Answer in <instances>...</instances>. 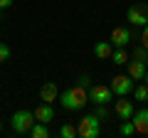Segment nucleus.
Segmentation results:
<instances>
[{"label":"nucleus","instance_id":"412c9836","mask_svg":"<svg viewBox=\"0 0 148 138\" xmlns=\"http://www.w3.org/2000/svg\"><path fill=\"white\" fill-rule=\"evenodd\" d=\"M141 44H143V47L148 49V25L143 27V32H141Z\"/></svg>","mask_w":148,"mask_h":138},{"label":"nucleus","instance_id":"6ab92c4d","mask_svg":"<svg viewBox=\"0 0 148 138\" xmlns=\"http://www.w3.org/2000/svg\"><path fill=\"white\" fill-rule=\"evenodd\" d=\"M133 59H138V62H146V64H148V49L143 47V44H141V47H136V49H133Z\"/></svg>","mask_w":148,"mask_h":138},{"label":"nucleus","instance_id":"5701e85b","mask_svg":"<svg viewBox=\"0 0 148 138\" xmlns=\"http://www.w3.org/2000/svg\"><path fill=\"white\" fill-rule=\"evenodd\" d=\"M12 3H15V0H0V10H8Z\"/></svg>","mask_w":148,"mask_h":138},{"label":"nucleus","instance_id":"4468645a","mask_svg":"<svg viewBox=\"0 0 148 138\" xmlns=\"http://www.w3.org/2000/svg\"><path fill=\"white\" fill-rule=\"evenodd\" d=\"M27 136H32V138H49V128H47V123L35 121V126L30 128V133H27Z\"/></svg>","mask_w":148,"mask_h":138},{"label":"nucleus","instance_id":"dca6fc26","mask_svg":"<svg viewBox=\"0 0 148 138\" xmlns=\"http://www.w3.org/2000/svg\"><path fill=\"white\" fill-rule=\"evenodd\" d=\"M133 101H148V84H138L133 86Z\"/></svg>","mask_w":148,"mask_h":138},{"label":"nucleus","instance_id":"423d86ee","mask_svg":"<svg viewBox=\"0 0 148 138\" xmlns=\"http://www.w3.org/2000/svg\"><path fill=\"white\" fill-rule=\"evenodd\" d=\"M89 101H94V104H111L114 101V91H111L109 84H94L89 89Z\"/></svg>","mask_w":148,"mask_h":138},{"label":"nucleus","instance_id":"0eeeda50","mask_svg":"<svg viewBox=\"0 0 148 138\" xmlns=\"http://www.w3.org/2000/svg\"><path fill=\"white\" fill-rule=\"evenodd\" d=\"M133 40V32L128 30V27H114V32H111L109 42L114 44V47H128Z\"/></svg>","mask_w":148,"mask_h":138},{"label":"nucleus","instance_id":"f3484780","mask_svg":"<svg viewBox=\"0 0 148 138\" xmlns=\"http://www.w3.org/2000/svg\"><path fill=\"white\" fill-rule=\"evenodd\" d=\"M59 136H62V138H74V136H79V133H77V126H72V123H62V126H59Z\"/></svg>","mask_w":148,"mask_h":138},{"label":"nucleus","instance_id":"39448f33","mask_svg":"<svg viewBox=\"0 0 148 138\" xmlns=\"http://www.w3.org/2000/svg\"><path fill=\"white\" fill-rule=\"evenodd\" d=\"M109 86H111V91H114L116 96H128L133 91V79L128 74H116L114 79H111Z\"/></svg>","mask_w":148,"mask_h":138},{"label":"nucleus","instance_id":"20e7f679","mask_svg":"<svg viewBox=\"0 0 148 138\" xmlns=\"http://www.w3.org/2000/svg\"><path fill=\"white\" fill-rule=\"evenodd\" d=\"M126 17H128V22H133L136 27H146L148 25V5H146V3H136V5H131L128 12H126Z\"/></svg>","mask_w":148,"mask_h":138},{"label":"nucleus","instance_id":"393cba45","mask_svg":"<svg viewBox=\"0 0 148 138\" xmlns=\"http://www.w3.org/2000/svg\"><path fill=\"white\" fill-rule=\"evenodd\" d=\"M0 131H3V121H0Z\"/></svg>","mask_w":148,"mask_h":138},{"label":"nucleus","instance_id":"a211bd4d","mask_svg":"<svg viewBox=\"0 0 148 138\" xmlns=\"http://www.w3.org/2000/svg\"><path fill=\"white\" fill-rule=\"evenodd\" d=\"M133 121L131 118H126V121H121V126H119V136H133Z\"/></svg>","mask_w":148,"mask_h":138},{"label":"nucleus","instance_id":"f257e3e1","mask_svg":"<svg viewBox=\"0 0 148 138\" xmlns=\"http://www.w3.org/2000/svg\"><path fill=\"white\" fill-rule=\"evenodd\" d=\"M59 104H62L67 111H82V109L89 104V89L82 86V84L72 86V89H67V91L59 94Z\"/></svg>","mask_w":148,"mask_h":138},{"label":"nucleus","instance_id":"9b49d317","mask_svg":"<svg viewBox=\"0 0 148 138\" xmlns=\"http://www.w3.org/2000/svg\"><path fill=\"white\" fill-rule=\"evenodd\" d=\"M146 69H148V64H146V62L131 59V62H128V77H131L133 81H141L143 77H146Z\"/></svg>","mask_w":148,"mask_h":138},{"label":"nucleus","instance_id":"f03ea898","mask_svg":"<svg viewBox=\"0 0 148 138\" xmlns=\"http://www.w3.org/2000/svg\"><path fill=\"white\" fill-rule=\"evenodd\" d=\"M35 113L32 111H27V109H17L15 113H12V118H10V126H12V131L17 133V136H27L30 133V128L35 126Z\"/></svg>","mask_w":148,"mask_h":138},{"label":"nucleus","instance_id":"7ed1b4c3","mask_svg":"<svg viewBox=\"0 0 148 138\" xmlns=\"http://www.w3.org/2000/svg\"><path fill=\"white\" fill-rule=\"evenodd\" d=\"M99 123H101V118L96 116V113H86V116L77 123V133H79L82 138H99V133H101Z\"/></svg>","mask_w":148,"mask_h":138},{"label":"nucleus","instance_id":"6e6552de","mask_svg":"<svg viewBox=\"0 0 148 138\" xmlns=\"http://www.w3.org/2000/svg\"><path fill=\"white\" fill-rule=\"evenodd\" d=\"M131 121H133V131H136V133H141V136H148V109L133 111Z\"/></svg>","mask_w":148,"mask_h":138},{"label":"nucleus","instance_id":"b1692460","mask_svg":"<svg viewBox=\"0 0 148 138\" xmlns=\"http://www.w3.org/2000/svg\"><path fill=\"white\" fill-rule=\"evenodd\" d=\"M143 84H148V69H146V77H143Z\"/></svg>","mask_w":148,"mask_h":138},{"label":"nucleus","instance_id":"aec40b11","mask_svg":"<svg viewBox=\"0 0 148 138\" xmlns=\"http://www.w3.org/2000/svg\"><path fill=\"white\" fill-rule=\"evenodd\" d=\"M8 59H10V47H8L5 42H0V64L8 62Z\"/></svg>","mask_w":148,"mask_h":138},{"label":"nucleus","instance_id":"ddd939ff","mask_svg":"<svg viewBox=\"0 0 148 138\" xmlns=\"http://www.w3.org/2000/svg\"><path fill=\"white\" fill-rule=\"evenodd\" d=\"M111 52H114L111 42H96L94 44V57H99V59H111Z\"/></svg>","mask_w":148,"mask_h":138},{"label":"nucleus","instance_id":"2eb2a0df","mask_svg":"<svg viewBox=\"0 0 148 138\" xmlns=\"http://www.w3.org/2000/svg\"><path fill=\"white\" fill-rule=\"evenodd\" d=\"M111 59H114V64H128L126 47H114V52H111Z\"/></svg>","mask_w":148,"mask_h":138},{"label":"nucleus","instance_id":"1a4fd4ad","mask_svg":"<svg viewBox=\"0 0 148 138\" xmlns=\"http://www.w3.org/2000/svg\"><path fill=\"white\" fill-rule=\"evenodd\" d=\"M114 113H116L121 121L131 118V116H133V101H128L126 96H121L119 101H114Z\"/></svg>","mask_w":148,"mask_h":138},{"label":"nucleus","instance_id":"9d476101","mask_svg":"<svg viewBox=\"0 0 148 138\" xmlns=\"http://www.w3.org/2000/svg\"><path fill=\"white\" fill-rule=\"evenodd\" d=\"M40 99L45 101V104H54V101L59 99V89L54 81H45L42 86H40Z\"/></svg>","mask_w":148,"mask_h":138},{"label":"nucleus","instance_id":"f8f14e48","mask_svg":"<svg viewBox=\"0 0 148 138\" xmlns=\"http://www.w3.org/2000/svg\"><path fill=\"white\" fill-rule=\"evenodd\" d=\"M32 113H35L37 121H42V123L54 121V109H52V104H45V101H42V104H40V106H37Z\"/></svg>","mask_w":148,"mask_h":138},{"label":"nucleus","instance_id":"4be33fe9","mask_svg":"<svg viewBox=\"0 0 148 138\" xmlns=\"http://www.w3.org/2000/svg\"><path fill=\"white\" fill-rule=\"evenodd\" d=\"M77 84H82V86H86V89H89V77H86V74H82L79 79H77Z\"/></svg>","mask_w":148,"mask_h":138}]
</instances>
